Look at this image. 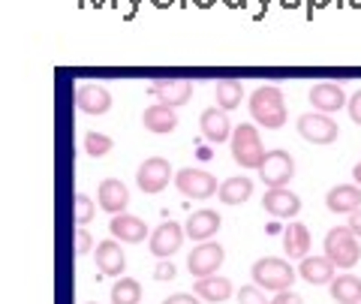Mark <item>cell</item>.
<instances>
[{"mask_svg": "<svg viewBox=\"0 0 361 304\" xmlns=\"http://www.w3.org/2000/svg\"><path fill=\"white\" fill-rule=\"evenodd\" d=\"M111 142L106 133H97V130H90V133H85V151L90 154V157H106L109 151H111Z\"/></svg>", "mask_w": 361, "mask_h": 304, "instance_id": "f1b7e54d", "label": "cell"}, {"mask_svg": "<svg viewBox=\"0 0 361 304\" xmlns=\"http://www.w3.org/2000/svg\"><path fill=\"white\" fill-rule=\"evenodd\" d=\"M310 106L313 111H322V115H334L346 106V94L341 82H313L310 85Z\"/></svg>", "mask_w": 361, "mask_h": 304, "instance_id": "7c38bea8", "label": "cell"}, {"mask_svg": "<svg viewBox=\"0 0 361 304\" xmlns=\"http://www.w3.org/2000/svg\"><path fill=\"white\" fill-rule=\"evenodd\" d=\"M253 193V181L244 175H235V178H226V181L217 187V196L223 205H241V202H247Z\"/></svg>", "mask_w": 361, "mask_h": 304, "instance_id": "d4e9b609", "label": "cell"}, {"mask_svg": "<svg viewBox=\"0 0 361 304\" xmlns=\"http://www.w3.org/2000/svg\"><path fill=\"white\" fill-rule=\"evenodd\" d=\"M97 268H99V274H106V277H123L127 256H123L121 244L115 238H106L97 244Z\"/></svg>", "mask_w": 361, "mask_h": 304, "instance_id": "ac0fdd59", "label": "cell"}, {"mask_svg": "<svg viewBox=\"0 0 361 304\" xmlns=\"http://www.w3.org/2000/svg\"><path fill=\"white\" fill-rule=\"evenodd\" d=\"M75 106L82 109L85 115H106L111 109V94H109V87L99 82H78Z\"/></svg>", "mask_w": 361, "mask_h": 304, "instance_id": "4fadbf2b", "label": "cell"}, {"mask_svg": "<svg viewBox=\"0 0 361 304\" xmlns=\"http://www.w3.org/2000/svg\"><path fill=\"white\" fill-rule=\"evenodd\" d=\"M90 244H94V241H90V232H87V229H78V232H75V253H78V256L87 253Z\"/></svg>", "mask_w": 361, "mask_h": 304, "instance_id": "d590c367", "label": "cell"}, {"mask_svg": "<svg viewBox=\"0 0 361 304\" xmlns=\"http://www.w3.org/2000/svg\"><path fill=\"white\" fill-rule=\"evenodd\" d=\"M298 136L310 145H331L341 136V127L331 115H322V111H307V115H298Z\"/></svg>", "mask_w": 361, "mask_h": 304, "instance_id": "8992f818", "label": "cell"}, {"mask_svg": "<svg viewBox=\"0 0 361 304\" xmlns=\"http://www.w3.org/2000/svg\"><path fill=\"white\" fill-rule=\"evenodd\" d=\"M94 214H97V205H94V199H90L87 193H75V223L78 226H87L90 220H94Z\"/></svg>", "mask_w": 361, "mask_h": 304, "instance_id": "f546056e", "label": "cell"}, {"mask_svg": "<svg viewBox=\"0 0 361 304\" xmlns=\"http://www.w3.org/2000/svg\"><path fill=\"white\" fill-rule=\"evenodd\" d=\"M271 304H304V298L298 296V292H292V289H283V292H277V296L271 298Z\"/></svg>", "mask_w": 361, "mask_h": 304, "instance_id": "d6a6232c", "label": "cell"}, {"mask_svg": "<svg viewBox=\"0 0 361 304\" xmlns=\"http://www.w3.org/2000/svg\"><path fill=\"white\" fill-rule=\"evenodd\" d=\"M163 304H202L193 292H175V296H169L163 298Z\"/></svg>", "mask_w": 361, "mask_h": 304, "instance_id": "e575fe53", "label": "cell"}, {"mask_svg": "<svg viewBox=\"0 0 361 304\" xmlns=\"http://www.w3.org/2000/svg\"><path fill=\"white\" fill-rule=\"evenodd\" d=\"M226 262V250L223 244H214V241H202L193 247V253L187 256V268L193 277H211L217 274V268Z\"/></svg>", "mask_w": 361, "mask_h": 304, "instance_id": "9c48e42d", "label": "cell"}, {"mask_svg": "<svg viewBox=\"0 0 361 304\" xmlns=\"http://www.w3.org/2000/svg\"><path fill=\"white\" fill-rule=\"evenodd\" d=\"M184 226L175 220H163L160 226H157L151 235H148V247H151V253L157 259H169V256H175L180 250V244H184Z\"/></svg>", "mask_w": 361, "mask_h": 304, "instance_id": "30bf717a", "label": "cell"}, {"mask_svg": "<svg viewBox=\"0 0 361 304\" xmlns=\"http://www.w3.org/2000/svg\"><path fill=\"white\" fill-rule=\"evenodd\" d=\"M353 178H355V184L361 187V160H358V163L353 166Z\"/></svg>", "mask_w": 361, "mask_h": 304, "instance_id": "74e56055", "label": "cell"}, {"mask_svg": "<svg viewBox=\"0 0 361 304\" xmlns=\"http://www.w3.org/2000/svg\"><path fill=\"white\" fill-rule=\"evenodd\" d=\"M199 130H202V136H205L208 142H226L232 136V123H229V115H226L223 109L217 106H208L205 111L199 115Z\"/></svg>", "mask_w": 361, "mask_h": 304, "instance_id": "e0dca14e", "label": "cell"}, {"mask_svg": "<svg viewBox=\"0 0 361 304\" xmlns=\"http://www.w3.org/2000/svg\"><path fill=\"white\" fill-rule=\"evenodd\" d=\"M295 175V157L283 148L265 151L262 163H259V178H262L265 187H286Z\"/></svg>", "mask_w": 361, "mask_h": 304, "instance_id": "5b68a950", "label": "cell"}, {"mask_svg": "<svg viewBox=\"0 0 361 304\" xmlns=\"http://www.w3.org/2000/svg\"><path fill=\"white\" fill-rule=\"evenodd\" d=\"M329 292H331V298L337 304H361V277L337 274L329 284Z\"/></svg>", "mask_w": 361, "mask_h": 304, "instance_id": "484cf974", "label": "cell"}, {"mask_svg": "<svg viewBox=\"0 0 361 304\" xmlns=\"http://www.w3.org/2000/svg\"><path fill=\"white\" fill-rule=\"evenodd\" d=\"M214 97H217V109H223V111L238 109L241 97H244V82L241 78H217V85H214Z\"/></svg>", "mask_w": 361, "mask_h": 304, "instance_id": "4316f807", "label": "cell"}, {"mask_svg": "<svg viewBox=\"0 0 361 304\" xmlns=\"http://www.w3.org/2000/svg\"><path fill=\"white\" fill-rule=\"evenodd\" d=\"M172 178V163L166 157H148L139 169H135V184L142 193H160Z\"/></svg>", "mask_w": 361, "mask_h": 304, "instance_id": "8fae6325", "label": "cell"}, {"mask_svg": "<svg viewBox=\"0 0 361 304\" xmlns=\"http://www.w3.org/2000/svg\"><path fill=\"white\" fill-rule=\"evenodd\" d=\"M142 123H145V130H151V133H172L178 127V115H175V109L154 103V106L145 109Z\"/></svg>", "mask_w": 361, "mask_h": 304, "instance_id": "cb8c5ba5", "label": "cell"}, {"mask_svg": "<svg viewBox=\"0 0 361 304\" xmlns=\"http://www.w3.org/2000/svg\"><path fill=\"white\" fill-rule=\"evenodd\" d=\"M109 232L115 235V241H123V244H139L145 241V235H151L145 220H139L135 214H115L109 223Z\"/></svg>", "mask_w": 361, "mask_h": 304, "instance_id": "d6986e66", "label": "cell"}, {"mask_svg": "<svg viewBox=\"0 0 361 304\" xmlns=\"http://www.w3.org/2000/svg\"><path fill=\"white\" fill-rule=\"evenodd\" d=\"M154 277L157 280H172L175 277V262H172V259H160L157 268H154Z\"/></svg>", "mask_w": 361, "mask_h": 304, "instance_id": "1f68e13d", "label": "cell"}, {"mask_svg": "<svg viewBox=\"0 0 361 304\" xmlns=\"http://www.w3.org/2000/svg\"><path fill=\"white\" fill-rule=\"evenodd\" d=\"M250 277L262 292H283V289H289L292 284H295V268H292L286 259L262 256V259L253 262Z\"/></svg>", "mask_w": 361, "mask_h": 304, "instance_id": "7a4b0ae2", "label": "cell"}, {"mask_svg": "<svg viewBox=\"0 0 361 304\" xmlns=\"http://www.w3.org/2000/svg\"><path fill=\"white\" fill-rule=\"evenodd\" d=\"M283 250L289 259H304L310 253V229L304 226V223L292 220L283 229Z\"/></svg>", "mask_w": 361, "mask_h": 304, "instance_id": "603a6c76", "label": "cell"}, {"mask_svg": "<svg viewBox=\"0 0 361 304\" xmlns=\"http://www.w3.org/2000/svg\"><path fill=\"white\" fill-rule=\"evenodd\" d=\"M232 280L229 277H223V274H211V277H199L196 284H193V296L199 301H211V304H217V301H226V298H232Z\"/></svg>", "mask_w": 361, "mask_h": 304, "instance_id": "ffe728a7", "label": "cell"}, {"mask_svg": "<svg viewBox=\"0 0 361 304\" xmlns=\"http://www.w3.org/2000/svg\"><path fill=\"white\" fill-rule=\"evenodd\" d=\"M325 256L331 259L334 268H353L361 259V244L349 226H334L325 235Z\"/></svg>", "mask_w": 361, "mask_h": 304, "instance_id": "3957f363", "label": "cell"}, {"mask_svg": "<svg viewBox=\"0 0 361 304\" xmlns=\"http://www.w3.org/2000/svg\"><path fill=\"white\" fill-rule=\"evenodd\" d=\"M250 115L259 127L265 130H277L286 123V99H283V91L274 85H259L256 91L250 94Z\"/></svg>", "mask_w": 361, "mask_h": 304, "instance_id": "6da1fadb", "label": "cell"}, {"mask_svg": "<svg viewBox=\"0 0 361 304\" xmlns=\"http://www.w3.org/2000/svg\"><path fill=\"white\" fill-rule=\"evenodd\" d=\"M142 301V284L135 277H118L111 284V304H139Z\"/></svg>", "mask_w": 361, "mask_h": 304, "instance_id": "83f0119b", "label": "cell"}, {"mask_svg": "<svg viewBox=\"0 0 361 304\" xmlns=\"http://www.w3.org/2000/svg\"><path fill=\"white\" fill-rule=\"evenodd\" d=\"M262 208L277 220H292L301 211V199L286 187H268V193L262 199Z\"/></svg>", "mask_w": 361, "mask_h": 304, "instance_id": "5bb4252c", "label": "cell"}, {"mask_svg": "<svg viewBox=\"0 0 361 304\" xmlns=\"http://www.w3.org/2000/svg\"><path fill=\"white\" fill-rule=\"evenodd\" d=\"M175 187L180 190L184 196H190V199H208V196H214L217 193V178H214L208 169H180V172L175 175Z\"/></svg>", "mask_w": 361, "mask_h": 304, "instance_id": "ba28073f", "label": "cell"}, {"mask_svg": "<svg viewBox=\"0 0 361 304\" xmlns=\"http://www.w3.org/2000/svg\"><path fill=\"white\" fill-rule=\"evenodd\" d=\"M349 229H353V235H355V238L361 235V208L349 214Z\"/></svg>", "mask_w": 361, "mask_h": 304, "instance_id": "8d00e7d4", "label": "cell"}, {"mask_svg": "<svg viewBox=\"0 0 361 304\" xmlns=\"http://www.w3.org/2000/svg\"><path fill=\"white\" fill-rule=\"evenodd\" d=\"M238 304H271V301L265 298V292L259 289L256 284H250V286H241V292H238Z\"/></svg>", "mask_w": 361, "mask_h": 304, "instance_id": "4dcf8cb0", "label": "cell"}, {"mask_svg": "<svg viewBox=\"0 0 361 304\" xmlns=\"http://www.w3.org/2000/svg\"><path fill=\"white\" fill-rule=\"evenodd\" d=\"M97 205L109 211L111 217L115 214H123L130 205V190L123 181H118V178H106V181H99V190H97Z\"/></svg>", "mask_w": 361, "mask_h": 304, "instance_id": "2e32d148", "label": "cell"}, {"mask_svg": "<svg viewBox=\"0 0 361 304\" xmlns=\"http://www.w3.org/2000/svg\"><path fill=\"white\" fill-rule=\"evenodd\" d=\"M148 94L157 97V103L178 109V106L190 103V97H193V82H190V78H151Z\"/></svg>", "mask_w": 361, "mask_h": 304, "instance_id": "52a82bcc", "label": "cell"}, {"mask_svg": "<svg viewBox=\"0 0 361 304\" xmlns=\"http://www.w3.org/2000/svg\"><path fill=\"white\" fill-rule=\"evenodd\" d=\"M298 274L307 280V284L322 286V284H331V280H334V265H331L329 256H310V253H307V256L301 259Z\"/></svg>", "mask_w": 361, "mask_h": 304, "instance_id": "7402d4cb", "label": "cell"}, {"mask_svg": "<svg viewBox=\"0 0 361 304\" xmlns=\"http://www.w3.org/2000/svg\"><path fill=\"white\" fill-rule=\"evenodd\" d=\"M346 109H349V118H353L355 123H361V91H355L346 99Z\"/></svg>", "mask_w": 361, "mask_h": 304, "instance_id": "836d02e7", "label": "cell"}, {"mask_svg": "<svg viewBox=\"0 0 361 304\" xmlns=\"http://www.w3.org/2000/svg\"><path fill=\"white\" fill-rule=\"evenodd\" d=\"M220 223H223V217H220V211H214V208H199V211H193L187 217V223H184V235L187 238H193V241H211V235H217V229H220Z\"/></svg>", "mask_w": 361, "mask_h": 304, "instance_id": "9a60e30c", "label": "cell"}, {"mask_svg": "<svg viewBox=\"0 0 361 304\" xmlns=\"http://www.w3.org/2000/svg\"><path fill=\"white\" fill-rule=\"evenodd\" d=\"M325 205L334 214H353L361 208V190L353 184H337L325 193Z\"/></svg>", "mask_w": 361, "mask_h": 304, "instance_id": "44dd1931", "label": "cell"}, {"mask_svg": "<svg viewBox=\"0 0 361 304\" xmlns=\"http://www.w3.org/2000/svg\"><path fill=\"white\" fill-rule=\"evenodd\" d=\"M232 157L235 163H241L244 169H259L265 157V148H262V139H259V130L253 123H238V127L232 130Z\"/></svg>", "mask_w": 361, "mask_h": 304, "instance_id": "277c9868", "label": "cell"}, {"mask_svg": "<svg viewBox=\"0 0 361 304\" xmlns=\"http://www.w3.org/2000/svg\"><path fill=\"white\" fill-rule=\"evenodd\" d=\"M87 304H97V301H87Z\"/></svg>", "mask_w": 361, "mask_h": 304, "instance_id": "f35d334b", "label": "cell"}]
</instances>
